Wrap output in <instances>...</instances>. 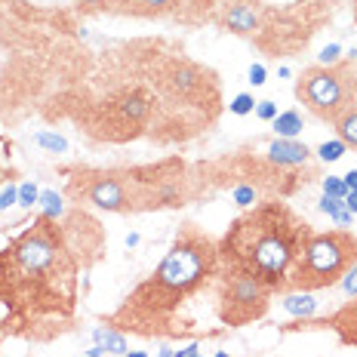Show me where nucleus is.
<instances>
[{"instance_id": "f257e3e1", "label": "nucleus", "mask_w": 357, "mask_h": 357, "mask_svg": "<svg viewBox=\"0 0 357 357\" xmlns=\"http://www.w3.org/2000/svg\"><path fill=\"white\" fill-rule=\"evenodd\" d=\"M219 265V243L197 225H185L160 265L108 317V326L158 339L191 336V317L185 314V305L215 284Z\"/></svg>"}, {"instance_id": "cd10ccee", "label": "nucleus", "mask_w": 357, "mask_h": 357, "mask_svg": "<svg viewBox=\"0 0 357 357\" xmlns=\"http://www.w3.org/2000/svg\"><path fill=\"white\" fill-rule=\"evenodd\" d=\"M6 271H10V262H6V250H0V293L6 287Z\"/></svg>"}, {"instance_id": "473e14b6", "label": "nucleus", "mask_w": 357, "mask_h": 357, "mask_svg": "<svg viewBox=\"0 0 357 357\" xmlns=\"http://www.w3.org/2000/svg\"><path fill=\"white\" fill-rule=\"evenodd\" d=\"M158 357H173V351H169V348H160V354Z\"/></svg>"}, {"instance_id": "2eb2a0df", "label": "nucleus", "mask_w": 357, "mask_h": 357, "mask_svg": "<svg viewBox=\"0 0 357 357\" xmlns=\"http://www.w3.org/2000/svg\"><path fill=\"white\" fill-rule=\"evenodd\" d=\"M34 145L47 148V151H65V148H68V142H65L62 136H56V132H37Z\"/></svg>"}, {"instance_id": "20e7f679", "label": "nucleus", "mask_w": 357, "mask_h": 357, "mask_svg": "<svg viewBox=\"0 0 357 357\" xmlns=\"http://www.w3.org/2000/svg\"><path fill=\"white\" fill-rule=\"evenodd\" d=\"M357 265V237L345 228L324 234H311L302 256L289 268L287 289L293 293H317V289L342 284L348 271Z\"/></svg>"}, {"instance_id": "72a5a7b5", "label": "nucleus", "mask_w": 357, "mask_h": 357, "mask_svg": "<svg viewBox=\"0 0 357 357\" xmlns=\"http://www.w3.org/2000/svg\"><path fill=\"white\" fill-rule=\"evenodd\" d=\"M354 25H357V0H354Z\"/></svg>"}, {"instance_id": "6e6552de", "label": "nucleus", "mask_w": 357, "mask_h": 357, "mask_svg": "<svg viewBox=\"0 0 357 357\" xmlns=\"http://www.w3.org/2000/svg\"><path fill=\"white\" fill-rule=\"evenodd\" d=\"M308 145L296 142V139H274L268 145V160L278 163V167H296V163L308 160Z\"/></svg>"}, {"instance_id": "39448f33", "label": "nucleus", "mask_w": 357, "mask_h": 357, "mask_svg": "<svg viewBox=\"0 0 357 357\" xmlns=\"http://www.w3.org/2000/svg\"><path fill=\"white\" fill-rule=\"evenodd\" d=\"M274 289L262 284L256 274L234 265H219L215 274V314L228 330H241L262 321L271 308Z\"/></svg>"}, {"instance_id": "dca6fc26", "label": "nucleus", "mask_w": 357, "mask_h": 357, "mask_svg": "<svg viewBox=\"0 0 357 357\" xmlns=\"http://www.w3.org/2000/svg\"><path fill=\"white\" fill-rule=\"evenodd\" d=\"M324 195H326V197H339V200H345L348 188H345V182H342L339 176H326V178H324Z\"/></svg>"}, {"instance_id": "f8f14e48", "label": "nucleus", "mask_w": 357, "mask_h": 357, "mask_svg": "<svg viewBox=\"0 0 357 357\" xmlns=\"http://www.w3.org/2000/svg\"><path fill=\"white\" fill-rule=\"evenodd\" d=\"M96 342H99V348L102 351H108V354H117V357H123L130 348H126V336L121 330H114V326H105V330H96L93 333Z\"/></svg>"}, {"instance_id": "7c9ffc66", "label": "nucleus", "mask_w": 357, "mask_h": 357, "mask_svg": "<svg viewBox=\"0 0 357 357\" xmlns=\"http://www.w3.org/2000/svg\"><path fill=\"white\" fill-rule=\"evenodd\" d=\"M345 206L357 215V191H348V195H345Z\"/></svg>"}, {"instance_id": "c9c22d12", "label": "nucleus", "mask_w": 357, "mask_h": 357, "mask_svg": "<svg viewBox=\"0 0 357 357\" xmlns=\"http://www.w3.org/2000/svg\"><path fill=\"white\" fill-rule=\"evenodd\" d=\"M215 357H228V354H225V351H219V354H215Z\"/></svg>"}, {"instance_id": "4be33fe9", "label": "nucleus", "mask_w": 357, "mask_h": 357, "mask_svg": "<svg viewBox=\"0 0 357 357\" xmlns=\"http://www.w3.org/2000/svg\"><path fill=\"white\" fill-rule=\"evenodd\" d=\"M84 10H93V13H105V10H114L117 0H77Z\"/></svg>"}, {"instance_id": "412c9836", "label": "nucleus", "mask_w": 357, "mask_h": 357, "mask_svg": "<svg viewBox=\"0 0 357 357\" xmlns=\"http://www.w3.org/2000/svg\"><path fill=\"white\" fill-rule=\"evenodd\" d=\"M37 200H40V195H37L34 185H22V188H19V204L22 206H34Z\"/></svg>"}, {"instance_id": "423d86ee", "label": "nucleus", "mask_w": 357, "mask_h": 357, "mask_svg": "<svg viewBox=\"0 0 357 357\" xmlns=\"http://www.w3.org/2000/svg\"><path fill=\"white\" fill-rule=\"evenodd\" d=\"M296 99H299L317 121L333 123L351 102H357L351 59H348V62H336V65L305 68L299 74V80H296Z\"/></svg>"}, {"instance_id": "9b49d317", "label": "nucleus", "mask_w": 357, "mask_h": 357, "mask_svg": "<svg viewBox=\"0 0 357 357\" xmlns=\"http://www.w3.org/2000/svg\"><path fill=\"white\" fill-rule=\"evenodd\" d=\"M271 126H274V132H278V139H296L302 132L305 121H302L299 111L289 108V111H280V114L271 121Z\"/></svg>"}, {"instance_id": "f3484780", "label": "nucleus", "mask_w": 357, "mask_h": 357, "mask_svg": "<svg viewBox=\"0 0 357 357\" xmlns=\"http://www.w3.org/2000/svg\"><path fill=\"white\" fill-rule=\"evenodd\" d=\"M40 204H43V210H47L50 219H56V215L62 213V195H56V191H43Z\"/></svg>"}, {"instance_id": "c85d7f7f", "label": "nucleus", "mask_w": 357, "mask_h": 357, "mask_svg": "<svg viewBox=\"0 0 357 357\" xmlns=\"http://www.w3.org/2000/svg\"><path fill=\"white\" fill-rule=\"evenodd\" d=\"M342 182H345L348 191H357V169H351L348 176H342Z\"/></svg>"}, {"instance_id": "aec40b11", "label": "nucleus", "mask_w": 357, "mask_h": 357, "mask_svg": "<svg viewBox=\"0 0 357 357\" xmlns=\"http://www.w3.org/2000/svg\"><path fill=\"white\" fill-rule=\"evenodd\" d=\"M13 204H19V188L16 185H6V188H0V210H6Z\"/></svg>"}, {"instance_id": "2f4dec72", "label": "nucleus", "mask_w": 357, "mask_h": 357, "mask_svg": "<svg viewBox=\"0 0 357 357\" xmlns=\"http://www.w3.org/2000/svg\"><path fill=\"white\" fill-rule=\"evenodd\" d=\"M123 357H148V354H145V351H126Z\"/></svg>"}, {"instance_id": "0eeeda50", "label": "nucleus", "mask_w": 357, "mask_h": 357, "mask_svg": "<svg viewBox=\"0 0 357 357\" xmlns=\"http://www.w3.org/2000/svg\"><path fill=\"white\" fill-rule=\"evenodd\" d=\"M324 326H330V330H336V336L345 342V345L357 348V299L342 305L336 314H330L324 321Z\"/></svg>"}, {"instance_id": "6ab92c4d", "label": "nucleus", "mask_w": 357, "mask_h": 357, "mask_svg": "<svg viewBox=\"0 0 357 357\" xmlns=\"http://www.w3.org/2000/svg\"><path fill=\"white\" fill-rule=\"evenodd\" d=\"M234 200L241 206H252L256 204V188L252 185H241V188H234Z\"/></svg>"}, {"instance_id": "e433bc0d", "label": "nucleus", "mask_w": 357, "mask_h": 357, "mask_svg": "<svg viewBox=\"0 0 357 357\" xmlns=\"http://www.w3.org/2000/svg\"><path fill=\"white\" fill-rule=\"evenodd\" d=\"M195 357H200V354H195Z\"/></svg>"}, {"instance_id": "1a4fd4ad", "label": "nucleus", "mask_w": 357, "mask_h": 357, "mask_svg": "<svg viewBox=\"0 0 357 357\" xmlns=\"http://www.w3.org/2000/svg\"><path fill=\"white\" fill-rule=\"evenodd\" d=\"M178 6V0H117L114 10L123 16H167Z\"/></svg>"}, {"instance_id": "393cba45", "label": "nucleus", "mask_w": 357, "mask_h": 357, "mask_svg": "<svg viewBox=\"0 0 357 357\" xmlns=\"http://www.w3.org/2000/svg\"><path fill=\"white\" fill-rule=\"evenodd\" d=\"M265 77H268V74H265L262 65H252V68H250V84H252V86H262Z\"/></svg>"}, {"instance_id": "5701e85b", "label": "nucleus", "mask_w": 357, "mask_h": 357, "mask_svg": "<svg viewBox=\"0 0 357 357\" xmlns=\"http://www.w3.org/2000/svg\"><path fill=\"white\" fill-rule=\"evenodd\" d=\"M256 114L262 117V121H274V117H278V105H274L271 99H265V102H256Z\"/></svg>"}, {"instance_id": "4468645a", "label": "nucleus", "mask_w": 357, "mask_h": 357, "mask_svg": "<svg viewBox=\"0 0 357 357\" xmlns=\"http://www.w3.org/2000/svg\"><path fill=\"white\" fill-rule=\"evenodd\" d=\"M345 151H348L345 142H339V139H333V142H324L321 148H317V158H321L324 163H333V160H339Z\"/></svg>"}, {"instance_id": "f704fd0d", "label": "nucleus", "mask_w": 357, "mask_h": 357, "mask_svg": "<svg viewBox=\"0 0 357 357\" xmlns=\"http://www.w3.org/2000/svg\"><path fill=\"white\" fill-rule=\"evenodd\" d=\"M354 89H357V68H354Z\"/></svg>"}, {"instance_id": "9d476101", "label": "nucleus", "mask_w": 357, "mask_h": 357, "mask_svg": "<svg viewBox=\"0 0 357 357\" xmlns=\"http://www.w3.org/2000/svg\"><path fill=\"white\" fill-rule=\"evenodd\" d=\"M333 130H336L339 142H345V148H357V102H351V105L333 121Z\"/></svg>"}, {"instance_id": "a211bd4d", "label": "nucleus", "mask_w": 357, "mask_h": 357, "mask_svg": "<svg viewBox=\"0 0 357 357\" xmlns=\"http://www.w3.org/2000/svg\"><path fill=\"white\" fill-rule=\"evenodd\" d=\"M228 108H231V114L243 117V114H250V111L256 108V99H252L250 93H241V96H234V102H231V105H228Z\"/></svg>"}, {"instance_id": "ddd939ff", "label": "nucleus", "mask_w": 357, "mask_h": 357, "mask_svg": "<svg viewBox=\"0 0 357 357\" xmlns=\"http://www.w3.org/2000/svg\"><path fill=\"white\" fill-rule=\"evenodd\" d=\"M284 308H287V311H293V314L308 317V314H314L317 302H314V296H311V293H302V296H287V299H284Z\"/></svg>"}, {"instance_id": "bb28decb", "label": "nucleus", "mask_w": 357, "mask_h": 357, "mask_svg": "<svg viewBox=\"0 0 357 357\" xmlns=\"http://www.w3.org/2000/svg\"><path fill=\"white\" fill-rule=\"evenodd\" d=\"M339 53H342V47H326L324 53H321V62L324 65H336L339 62Z\"/></svg>"}, {"instance_id": "7ed1b4c3", "label": "nucleus", "mask_w": 357, "mask_h": 357, "mask_svg": "<svg viewBox=\"0 0 357 357\" xmlns=\"http://www.w3.org/2000/svg\"><path fill=\"white\" fill-rule=\"evenodd\" d=\"M311 225L284 200L252 204L219 241V262L256 274L274 293H287V278L302 256Z\"/></svg>"}, {"instance_id": "f03ea898", "label": "nucleus", "mask_w": 357, "mask_h": 357, "mask_svg": "<svg viewBox=\"0 0 357 357\" xmlns=\"http://www.w3.org/2000/svg\"><path fill=\"white\" fill-rule=\"evenodd\" d=\"M6 262L10 271L0 302H10L28 317H62L74 311L80 259L65 234V225L40 215L6 247Z\"/></svg>"}, {"instance_id": "a878e982", "label": "nucleus", "mask_w": 357, "mask_h": 357, "mask_svg": "<svg viewBox=\"0 0 357 357\" xmlns=\"http://www.w3.org/2000/svg\"><path fill=\"white\" fill-rule=\"evenodd\" d=\"M351 219H354V213H351V210H348V206H342V210H339L336 215H333V222H336V225H339V228L351 225Z\"/></svg>"}, {"instance_id": "c756f323", "label": "nucleus", "mask_w": 357, "mask_h": 357, "mask_svg": "<svg viewBox=\"0 0 357 357\" xmlns=\"http://www.w3.org/2000/svg\"><path fill=\"white\" fill-rule=\"evenodd\" d=\"M197 354V342H191L188 348H182V351H173V357H195Z\"/></svg>"}, {"instance_id": "b1692460", "label": "nucleus", "mask_w": 357, "mask_h": 357, "mask_svg": "<svg viewBox=\"0 0 357 357\" xmlns=\"http://www.w3.org/2000/svg\"><path fill=\"white\" fill-rule=\"evenodd\" d=\"M342 206H345V200H339V197H326V195L321 197V210H324L326 215H336Z\"/></svg>"}]
</instances>
